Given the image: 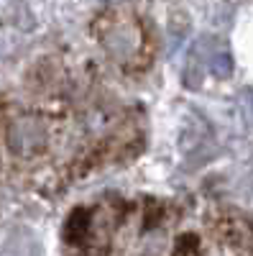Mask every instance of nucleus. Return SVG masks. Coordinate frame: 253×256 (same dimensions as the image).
<instances>
[{
    "label": "nucleus",
    "instance_id": "1",
    "mask_svg": "<svg viewBox=\"0 0 253 256\" xmlns=\"http://www.w3.org/2000/svg\"><path fill=\"white\" fill-rule=\"evenodd\" d=\"M143 146V110L90 64L41 59L0 92V172L36 195L59 198Z\"/></svg>",
    "mask_w": 253,
    "mask_h": 256
},
{
    "label": "nucleus",
    "instance_id": "2",
    "mask_svg": "<svg viewBox=\"0 0 253 256\" xmlns=\"http://www.w3.org/2000/svg\"><path fill=\"white\" fill-rule=\"evenodd\" d=\"M97 38H100L102 52L108 54L123 72L133 70L136 59H141V54H143V31H141V26L133 18L123 16V13H115V16L105 18Z\"/></svg>",
    "mask_w": 253,
    "mask_h": 256
}]
</instances>
